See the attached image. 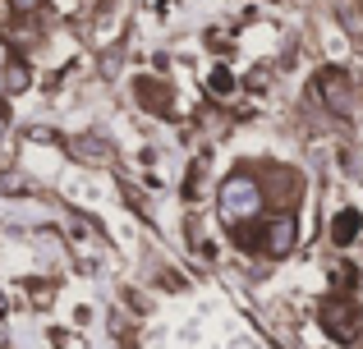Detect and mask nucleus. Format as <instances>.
Returning a JSON list of instances; mask_svg holds the SVG:
<instances>
[{
	"label": "nucleus",
	"mask_w": 363,
	"mask_h": 349,
	"mask_svg": "<svg viewBox=\"0 0 363 349\" xmlns=\"http://www.w3.org/2000/svg\"><path fill=\"white\" fill-rule=\"evenodd\" d=\"M42 5H46V0H9V9H14V14H37Z\"/></svg>",
	"instance_id": "nucleus-7"
},
{
	"label": "nucleus",
	"mask_w": 363,
	"mask_h": 349,
	"mask_svg": "<svg viewBox=\"0 0 363 349\" xmlns=\"http://www.w3.org/2000/svg\"><path fill=\"white\" fill-rule=\"evenodd\" d=\"M212 92H216V97H225V92H230V74H225V69L212 74Z\"/></svg>",
	"instance_id": "nucleus-8"
},
{
	"label": "nucleus",
	"mask_w": 363,
	"mask_h": 349,
	"mask_svg": "<svg viewBox=\"0 0 363 349\" xmlns=\"http://www.w3.org/2000/svg\"><path fill=\"white\" fill-rule=\"evenodd\" d=\"M9 60H14V51H9V42H5V37H0V69H5Z\"/></svg>",
	"instance_id": "nucleus-9"
},
{
	"label": "nucleus",
	"mask_w": 363,
	"mask_h": 349,
	"mask_svg": "<svg viewBox=\"0 0 363 349\" xmlns=\"http://www.w3.org/2000/svg\"><path fill=\"white\" fill-rule=\"evenodd\" d=\"M267 207L262 188H257V179H248L244 171H235L230 179L221 184V216L230 225H244V221H257Z\"/></svg>",
	"instance_id": "nucleus-1"
},
{
	"label": "nucleus",
	"mask_w": 363,
	"mask_h": 349,
	"mask_svg": "<svg viewBox=\"0 0 363 349\" xmlns=\"http://www.w3.org/2000/svg\"><path fill=\"white\" fill-rule=\"evenodd\" d=\"M318 322H322V331L331 336V341H354V336L363 331V313H359V304L354 299H327L322 304V313H318Z\"/></svg>",
	"instance_id": "nucleus-2"
},
{
	"label": "nucleus",
	"mask_w": 363,
	"mask_h": 349,
	"mask_svg": "<svg viewBox=\"0 0 363 349\" xmlns=\"http://www.w3.org/2000/svg\"><path fill=\"white\" fill-rule=\"evenodd\" d=\"M313 88H318V97H322V106H327V110H336V115H350V110H354V83H350V74L322 69Z\"/></svg>",
	"instance_id": "nucleus-3"
},
{
	"label": "nucleus",
	"mask_w": 363,
	"mask_h": 349,
	"mask_svg": "<svg viewBox=\"0 0 363 349\" xmlns=\"http://www.w3.org/2000/svg\"><path fill=\"white\" fill-rule=\"evenodd\" d=\"M5 129H9V115H5V110H0V138H5Z\"/></svg>",
	"instance_id": "nucleus-10"
},
{
	"label": "nucleus",
	"mask_w": 363,
	"mask_h": 349,
	"mask_svg": "<svg viewBox=\"0 0 363 349\" xmlns=\"http://www.w3.org/2000/svg\"><path fill=\"white\" fill-rule=\"evenodd\" d=\"M267 239H262V248L272 253V258H285V253L294 248V221L290 216H276V221H267Z\"/></svg>",
	"instance_id": "nucleus-4"
},
{
	"label": "nucleus",
	"mask_w": 363,
	"mask_h": 349,
	"mask_svg": "<svg viewBox=\"0 0 363 349\" xmlns=\"http://www.w3.org/2000/svg\"><path fill=\"white\" fill-rule=\"evenodd\" d=\"M0 83H5L0 92H28V83H33V69H28L23 60H9L5 69H0Z\"/></svg>",
	"instance_id": "nucleus-6"
},
{
	"label": "nucleus",
	"mask_w": 363,
	"mask_h": 349,
	"mask_svg": "<svg viewBox=\"0 0 363 349\" xmlns=\"http://www.w3.org/2000/svg\"><path fill=\"white\" fill-rule=\"evenodd\" d=\"M363 230V216L354 212V207H345V212H336V221H331V239L336 244H354Z\"/></svg>",
	"instance_id": "nucleus-5"
}]
</instances>
